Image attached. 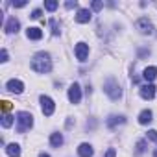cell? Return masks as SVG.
<instances>
[{
	"instance_id": "6",
	"label": "cell",
	"mask_w": 157,
	"mask_h": 157,
	"mask_svg": "<svg viewBox=\"0 0 157 157\" xmlns=\"http://www.w3.org/2000/svg\"><path fill=\"white\" fill-rule=\"evenodd\" d=\"M68 100L72 104H80V100H82V89H80L78 83H72L68 87Z\"/></svg>"
},
{
	"instance_id": "32",
	"label": "cell",
	"mask_w": 157,
	"mask_h": 157,
	"mask_svg": "<svg viewBox=\"0 0 157 157\" xmlns=\"http://www.w3.org/2000/svg\"><path fill=\"white\" fill-rule=\"evenodd\" d=\"M153 157H157V150H155V151H153Z\"/></svg>"
},
{
	"instance_id": "5",
	"label": "cell",
	"mask_w": 157,
	"mask_h": 157,
	"mask_svg": "<svg viewBox=\"0 0 157 157\" xmlns=\"http://www.w3.org/2000/svg\"><path fill=\"white\" fill-rule=\"evenodd\" d=\"M41 109H43V115L44 117H50L56 109V104L50 96H41Z\"/></svg>"
},
{
	"instance_id": "2",
	"label": "cell",
	"mask_w": 157,
	"mask_h": 157,
	"mask_svg": "<svg viewBox=\"0 0 157 157\" xmlns=\"http://www.w3.org/2000/svg\"><path fill=\"white\" fill-rule=\"evenodd\" d=\"M15 120H17V131L19 133H24L33 126V117L28 111H19L15 115Z\"/></svg>"
},
{
	"instance_id": "16",
	"label": "cell",
	"mask_w": 157,
	"mask_h": 157,
	"mask_svg": "<svg viewBox=\"0 0 157 157\" xmlns=\"http://www.w3.org/2000/svg\"><path fill=\"white\" fill-rule=\"evenodd\" d=\"M6 153H8L10 157H19V155H21V146L15 144V142H11V144L6 146Z\"/></svg>"
},
{
	"instance_id": "23",
	"label": "cell",
	"mask_w": 157,
	"mask_h": 157,
	"mask_svg": "<svg viewBox=\"0 0 157 157\" xmlns=\"http://www.w3.org/2000/svg\"><path fill=\"white\" fill-rule=\"evenodd\" d=\"M148 139L153 140V142H157V131H155V129H150V131H148Z\"/></svg>"
},
{
	"instance_id": "31",
	"label": "cell",
	"mask_w": 157,
	"mask_h": 157,
	"mask_svg": "<svg viewBox=\"0 0 157 157\" xmlns=\"http://www.w3.org/2000/svg\"><path fill=\"white\" fill-rule=\"evenodd\" d=\"M39 157H50L48 153H39Z\"/></svg>"
},
{
	"instance_id": "30",
	"label": "cell",
	"mask_w": 157,
	"mask_h": 157,
	"mask_svg": "<svg viewBox=\"0 0 157 157\" xmlns=\"http://www.w3.org/2000/svg\"><path fill=\"white\" fill-rule=\"evenodd\" d=\"M76 4H78V2H76V0H74V2H72V0H70V2H67V4H65V8H68V10H70V8H74Z\"/></svg>"
},
{
	"instance_id": "18",
	"label": "cell",
	"mask_w": 157,
	"mask_h": 157,
	"mask_svg": "<svg viewBox=\"0 0 157 157\" xmlns=\"http://www.w3.org/2000/svg\"><path fill=\"white\" fill-rule=\"evenodd\" d=\"M50 144H52L54 148H59V146L63 144V135H61V133H52V135H50Z\"/></svg>"
},
{
	"instance_id": "9",
	"label": "cell",
	"mask_w": 157,
	"mask_h": 157,
	"mask_svg": "<svg viewBox=\"0 0 157 157\" xmlns=\"http://www.w3.org/2000/svg\"><path fill=\"white\" fill-rule=\"evenodd\" d=\"M140 96H142L144 100H151V98L155 96V85H151V83L142 85V87H140Z\"/></svg>"
},
{
	"instance_id": "12",
	"label": "cell",
	"mask_w": 157,
	"mask_h": 157,
	"mask_svg": "<svg viewBox=\"0 0 157 157\" xmlns=\"http://www.w3.org/2000/svg\"><path fill=\"white\" fill-rule=\"evenodd\" d=\"M19 28H21L19 21H17L15 17H10V19H8V22H6V32H8V33H17V32H19Z\"/></svg>"
},
{
	"instance_id": "22",
	"label": "cell",
	"mask_w": 157,
	"mask_h": 157,
	"mask_svg": "<svg viewBox=\"0 0 157 157\" xmlns=\"http://www.w3.org/2000/svg\"><path fill=\"white\" fill-rule=\"evenodd\" d=\"M50 26H52V33L54 35H59V26H57V21H50Z\"/></svg>"
},
{
	"instance_id": "13",
	"label": "cell",
	"mask_w": 157,
	"mask_h": 157,
	"mask_svg": "<svg viewBox=\"0 0 157 157\" xmlns=\"http://www.w3.org/2000/svg\"><path fill=\"white\" fill-rule=\"evenodd\" d=\"M126 122V117H117V115H113V117H109L107 118V128L109 129H113V128H117V126H120V124H124Z\"/></svg>"
},
{
	"instance_id": "28",
	"label": "cell",
	"mask_w": 157,
	"mask_h": 157,
	"mask_svg": "<svg viewBox=\"0 0 157 157\" xmlns=\"http://www.w3.org/2000/svg\"><path fill=\"white\" fill-rule=\"evenodd\" d=\"M24 6H26L24 0H21V2H13V8H24Z\"/></svg>"
},
{
	"instance_id": "14",
	"label": "cell",
	"mask_w": 157,
	"mask_h": 157,
	"mask_svg": "<svg viewBox=\"0 0 157 157\" xmlns=\"http://www.w3.org/2000/svg\"><path fill=\"white\" fill-rule=\"evenodd\" d=\"M91 21V11L89 10H80L76 15V22H80V24H85Z\"/></svg>"
},
{
	"instance_id": "11",
	"label": "cell",
	"mask_w": 157,
	"mask_h": 157,
	"mask_svg": "<svg viewBox=\"0 0 157 157\" xmlns=\"http://www.w3.org/2000/svg\"><path fill=\"white\" fill-rule=\"evenodd\" d=\"M93 153H94V150H93V146L87 144V142L80 144V148H78V155H80V157H93Z\"/></svg>"
},
{
	"instance_id": "29",
	"label": "cell",
	"mask_w": 157,
	"mask_h": 157,
	"mask_svg": "<svg viewBox=\"0 0 157 157\" xmlns=\"http://www.w3.org/2000/svg\"><path fill=\"white\" fill-rule=\"evenodd\" d=\"M10 107H11V105H10V102H8V100H4V102H2V109H4V111H8Z\"/></svg>"
},
{
	"instance_id": "21",
	"label": "cell",
	"mask_w": 157,
	"mask_h": 157,
	"mask_svg": "<svg viewBox=\"0 0 157 157\" xmlns=\"http://www.w3.org/2000/svg\"><path fill=\"white\" fill-rule=\"evenodd\" d=\"M44 8H46L48 11H54V10L57 8V2H54V0H46V2H44Z\"/></svg>"
},
{
	"instance_id": "15",
	"label": "cell",
	"mask_w": 157,
	"mask_h": 157,
	"mask_svg": "<svg viewBox=\"0 0 157 157\" xmlns=\"http://www.w3.org/2000/svg\"><path fill=\"white\" fill-rule=\"evenodd\" d=\"M151 117H153V115H151V111H150V109L140 111V115H139V124H142V126H144V124H150V122L153 120Z\"/></svg>"
},
{
	"instance_id": "10",
	"label": "cell",
	"mask_w": 157,
	"mask_h": 157,
	"mask_svg": "<svg viewBox=\"0 0 157 157\" xmlns=\"http://www.w3.org/2000/svg\"><path fill=\"white\" fill-rule=\"evenodd\" d=\"M142 78H144L148 83H151L155 78H157V67H146L144 72H142Z\"/></svg>"
},
{
	"instance_id": "27",
	"label": "cell",
	"mask_w": 157,
	"mask_h": 157,
	"mask_svg": "<svg viewBox=\"0 0 157 157\" xmlns=\"http://www.w3.org/2000/svg\"><path fill=\"white\" fill-rule=\"evenodd\" d=\"M30 17H32V19H39V17H41V10H33Z\"/></svg>"
},
{
	"instance_id": "26",
	"label": "cell",
	"mask_w": 157,
	"mask_h": 157,
	"mask_svg": "<svg viewBox=\"0 0 157 157\" xmlns=\"http://www.w3.org/2000/svg\"><path fill=\"white\" fill-rule=\"evenodd\" d=\"M104 157H117V150H115V148H109Z\"/></svg>"
},
{
	"instance_id": "20",
	"label": "cell",
	"mask_w": 157,
	"mask_h": 157,
	"mask_svg": "<svg viewBox=\"0 0 157 157\" xmlns=\"http://www.w3.org/2000/svg\"><path fill=\"white\" fill-rule=\"evenodd\" d=\"M144 150H146V142H144V140H139V142H137V150H135V153L140 155V153H144Z\"/></svg>"
},
{
	"instance_id": "7",
	"label": "cell",
	"mask_w": 157,
	"mask_h": 157,
	"mask_svg": "<svg viewBox=\"0 0 157 157\" xmlns=\"http://www.w3.org/2000/svg\"><path fill=\"white\" fill-rule=\"evenodd\" d=\"M74 52H76V57L80 59V61H87V57H89V46L85 43H78L76 48H74Z\"/></svg>"
},
{
	"instance_id": "1",
	"label": "cell",
	"mask_w": 157,
	"mask_h": 157,
	"mask_svg": "<svg viewBox=\"0 0 157 157\" xmlns=\"http://www.w3.org/2000/svg\"><path fill=\"white\" fill-rule=\"evenodd\" d=\"M32 68H33L35 72H39V74L50 72V70H52V59H50V56L44 54V52L35 54L33 59H32Z\"/></svg>"
},
{
	"instance_id": "25",
	"label": "cell",
	"mask_w": 157,
	"mask_h": 157,
	"mask_svg": "<svg viewBox=\"0 0 157 157\" xmlns=\"http://www.w3.org/2000/svg\"><path fill=\"white\" fill-rule=\"evenodd\" d=\"M0 61H2V63L8 61V50L6 48H2V52H0Z\"/></svg>"
},
{
	"instance_id": "19",
	"label": "cell",
	"mask_w": 157,
	"mask_h": 157,
	"mask_svg": "<svg viewBox=\"0 0 157 157\" xmlns=\"http://www.w3.org/2000/svg\"><path fill=\"white\" fill-rule=\"evenodd\" d=\"M13 118H15V117H11V115H4V117H2V126H4V128H10V126L13 124Z\"/></svg>"
},
{
	"instance_id": "24",
	"label": "cell",
	"mask_w": 157,
	"mask_h": 157,
	"mask_svg": "<svg viewBox=\"0 0 157 157\" xmlns=\"http://www.w3.org/2000/svg\"><path fill=\"white\" fill-rule=\"evenodd\" d=\"M91 8H93L94 11H100V10L104 8V4H102V2H98V0H96V2H93V4H91Z\"/></svg>"
},
{
	"instance_id": "17",
	"label": "cell",
	"mask_w": 157,
	"mask_h": 157,
	"mask_svg": "<svg viewBox=\"0 0 157 157\" xmlns=\"http://www.w3.org/2000/svg\"><path fill=\"white\" fill-rule=\"evenodd\" d=\"M26 35H28V39L39 41V39L43 37V32H41V28H28V30H26Z\"/></svg>"
},
{
	"instance_id": "3",
	"label": "cell",
	"mask_w": 157,
	"mask_h": 157,
	"mask_svg": "<svg viewBox=\"0 0 157 157\" xmlns=\"http://www.w3.org/2000/svg\"><path fill=\"white\" fill-rule=\"evenodd\" d=\"M104 91H105V94H107L111 100H118V98L122 96V89H120V85H118L115 80H107V82L104 83Z\"/></svg>"
},
{
	"instance_id": "8",
	"label": "cell",
	"mask_w": 157,
	"mask_h": 157,
	"mask_svg": "<svg viewBox=\"0 0 157 157\" xmlns=\"http://www.w3.org/2000/svg\"><path fill=\"white\" fill-rule=\"evenodd\" d=\"M6 87H8L10 93H15V94H21V93L24 91V83H22L21 80H10V82L6 83Z\"/></svg>"
},
{
	"instance_id": "4",
	"label": "cell",
	"mask_w": 157,
	"mask_h": 157,
	"mask_svg": "<svg viewBox=\"0 0 157 157\" xmlns=\"http://www.w3.org/2000/svg\"><path fill=\"white\" fill-rule=\"evenodd\" d=\"M135 26H137V30H139L142 35H153V33H155L153 24H151L146 17H140V19L137 21V24H135Z\"/></svg>"
}]
</instances>
